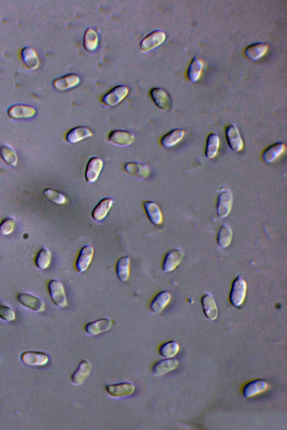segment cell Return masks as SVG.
I'll return each instance as SVG.
<instances>
[{
	"instance_id": "6da1fadb",
	"label": "cell",
	"mask_w": 287,
	"mask_h": 430,
	"mask_svg": "<svg viewBox=\"0 0 287 430\" xmlns=\"http://www.w3.org/2000/svg\"><path fill=\"white\" fill-rule=\"evenodd\" d=\"M247 285L241 276H238L232 283L229 301L234 307H241L246 297Z\"/></svg>"
},
{
	"instance_id": "7a4b0ae2",
	"label": "cell",
	"mask_w": 287,
	"mask_h": 430,
	"mask_svg": "<svg viewBox=\"0 0 287 430\" xmlns=\"http://www.w3.org/2000/svg\"><path fill=\"white\" fill-rule=\"evenodd\" d=\"M48 288L51 299L56 306L65 308L67 306L65 288L60 281L55 279L51 280Z\"/></svg>"
},
{
	"instance_id": "3957f363",
	"label": "cell",
	"mask_w": 287,
	"mask_h": 430,
	"mask_svg": "<svg viewBox=\"0 0 287 430\" xmlns=\"http://www.w3.org/2000/svg\"><path fill=\"white\" fill-rule=\"evenodd\" d=\"M129 92V89L127 87L117 86L106 94L102 97V101L107 106H115L128 96Z\"/></svg>"
},
{
	"instance_id": "277c9868",
	"label": "cell",
	"mask_w": 287,
	"mask_h": 430,
	"mask_svg": "<svg viewBox=\"0 0 287 430\" xmlns=\"http://www.w3.org/2000/svg\"><path fill=\"white\" fill-rule=\"evenodd\" d=\"M233 203V196L230 191L222 190L219 194L217 201V214L219 218H226L230 213Z\"/></svg>"
},
{
	"instance_id": "5b68a950",
	"label": "cell",
	"mask_w": 287,
	"mask_h": 430,
	"mask_svg": "<svg viewBox=\"0 0 287 430\" xmlns=\"http://www.w3.org/2000/svg\"><path fill=\"white\" fill-rule=\"evenodd\" d=\"M92 370V365L87 359L82 360L76 369L71 376L72 383L76 386L81 385L90 376Z\"/></svg>"
},
{
	"instance_id": "8992f818",
	"label": "cell",
	"mask_w": 287,
	"mask_h": 430,
	"mask_svg": "<svg viewBox=\"0 0 287 430\" xmlns=\"http://www.w3.org/2000/svg\"><path fill=\"white\" fill-rule=\"evenodd\" d=\"M166 38V34L161 30H155L144 38L140 44L141 51L147 52L162 44Z\"/></svg>"
},
{
	"instance_id": "52a82bcc",
	"label": "cell",
	"mask_w": 287,
	"mask_h": 430,
	"mask_svg": "<svg viewBox=\"0 0 287 430\" xmlns=\"http://www.w3.org/2000/svg\"><path fill=\"white\" fill-rule=\"evenodd\" d=\"M108 394L113 398H123L131 396L135 391V385L130 382H123L105 387Z\"/></svg>"
},
{
	"instance_id": "ba28073f",
	"label": "cell",
	"mask_w": 287,
	"mask_h": 430,
	"mask_svg": "<svg viewBox=\"0 0 287 430\" xmlns=\"http://www.w3.org/2000/svg\"><path fill=\"white\" fill-rule=\"evenodd\" d=\"M18 301L25 308L31 311L40 313L45 311V304L39 297L28 293H19Z\"/></svg>"
},
{
	"instance_id": "9c48e42d",
	"label": "cell",
	"mask_w": 287,
	"mask_h": 430,
	"mask_svg": "<svg viewBox=\"0 0 287 430\" xmlns=\"http://www.w3.org/2000/svg\"><path fill=\"white\" fill-rule=\"evenodd\" d=\"M35 113V109L33 107L25 104H15L8 110V116L14 119H29Z\"/></svg>"
},
{
	"instance_id": "30bf717a",
	"label": "cell",
	"mask_w": 287,
	"mask_h": 430,
	"mask_svg": "<svg viewBox=\"0 0 287 430\" xmlns=\"http://www.w3.org/2000/svg\"><path fill=\"white\" fill-rule=\"evenodd\" d=\"M95 250L91 245L83 246L76 262V269L80 274L85 272L92 261Z\"/></svg>"
},
{
	"instance_id": "8fae6325",
	"label": "cell",
	"mask_w": 287,
	"mask_h": 430,
	"mask_svg": "<svg viewBox=\"0 0 287 430\" xmlns=\"http://www.w3.org/2000/svg\"><path fill=\"white\" fill-rule=\"evenodd\" d=\"M109 143L119 146L127 147L131 145L135 140L134 136L125 130L113 131L108 136Z\"/></svg>"
},
{
	"instance_id": "7c38bea8",
	"label": "cell",
	"mask_w": 287,
	"mask_h": 430,
	"mask_svg": "<svg viewBox=\"0 0 287 430\" xmlns=\"http://www.w3.org/2000/svg\"><path fill=\"white\" fill-rule=\"evenodd\" d=\"M150 96L156 106L162 111H167L171 108V99L165 89L154 88L150 91Z\"/></svg>"
},
{
	"instance_id": "4fadbf2b",
	"label": "cell",
	"mask_w": 287,
	"mask_h": 430,
	"mask_svg": "<svg viewBox=\"0 0 287 430\" xmlns=\"http://www.w3.org/2000/svg\"><path fill=\"white\" fill-rule=\"evenodd\" d=\"M103 167V160L98 157H93L89 160L86 171V179L88 183H93L98 180Z\"/></svg>"
},
{
	"instance_id": "5bb4252c",
	"label": "cell",
	"mask_w": 287,
	"mask_h": 430,
	"mask_svg": "<svg viewBox=\"0 0 287 430\" xmlns=\"http://www.w3.org/2000/svg\"><path fill=\"white\" fill-rule=\"evenodd\" d=\"M184 257L182 251L179 249L171 250L165 256L162 269L165 272L174 271L181 263Z\"/></svg>"
},
{
	"instance_id": "9a60e30c",
	"label": "cell",
	"mask_w": 287,
	"mask_h": 430,
	"mask_svg": "<svg viewBox=\"0 0 287 430\" xmlns=\"http://www.w3.org/2000/svg\"><path fill=\"white\" fill-rule=\"evenodd\" d=\"M226 138L228 145L232 150L241 151L243 148V140L235 125H228L226 130Z\"/></svg>"
},
{
	"instance_id": "2e32d148",
	"label": "cell",
	"mask_w": 287,
	"mask_h": 430,
	"mask_svg": "<svg viewBox=\"0 0 287 430\" xmlns=\"http://www.w3.org/2000/svg\"><path fill=\"white\" fill-rule=\"evenodd\" d=\"M112 324L111 319L102 318L87 324L85 329L89 335H96L107 331L111 329Z\"/></svg>"
},
{
	"instance_id": "e0dca14e",
	"label": "cell",
	"mask_w": 287,
	"mask_h": 430,
	"mask_svg": "<svg viewBox=\"0 0 287 430\" xmlns=\"http://www.w3.org/2000/svg\"><path fill=\"white\" fill-rule=\"evenodd\" d=\"M21 360L29 366H44L48 363L49 358L46 354L36 351H27L21 356Z\"/></svg>"
},
{
	"instance_id": "ac0fdd59",
	"label": "cell",
	"mask_w": 287,
	"mask_h": 430,
	"mask_svg": "<svg viewBox=\"0 0 287 430\" xmlns=\"http://www.w3.org/2000/svg\"><path fill=\"white\" fill-rule=\"evenodd\" d=\"M143 206L151 223L155 225H160L163 223V214L157 203L153 201H144Z\"/></svg>"
},
{
	"instance_id": "d6986e66",
	"label": "cell",
	"mask_w": 287,
	"mask_h": 430,
	"mask_svg": "<svg viewBox=\"0 0 287 430\" xmlns=\"http://www.w3.org/2000/svg\"><path fill=\"white\" fill-rule=\"evenodd\" d=\"M179 365V361L175 359H166L155 363L152 367L153 375H163L175 370Z\"/></svg>"
},
{
	"instance_id": "ffe728a7",
	"label": "cell",
	"mask_w": 287,
	"mask_h": 430,
	"mask_svg": "<svg viewBox=\"0 0 287 430\" xmlns=\"http://www.w3.org/2000/svg\"><path fill=\"white\" fill-rule=\"evenodd\" d=\"M111 198H106L97 204L92 212V218L95 221L100 222L107 216L113 204Z\"/></svg>"
},
{
	"instance_id": "44dd1931",
	"label": "cell",
	"mask_w": 287,
	"mask_h": 430,
	"mask_svg": "<svg viewBox=\"0 0 287 430\" xmlns=\"http://www.w3.org/2000/svg\"><path fill=\"white\" fill-rule=\"evenodd\" d=\"M80 82V78L75 74H69L57 78L53 82L54 87L57 90L65 91L76 87Z\"/></svg>"
},
{
	"instance_id": "7402d4cb",
	"label": "cell",
	"mask_w": 287,
	"mask_h": 430,
	"mask_svg": "<svg viewBox=\"0 0 287 430\" xmlns=\"http://www.w3.org/2000/svg\"><path fill=\"white\" fill-rule=\"evenodd\" d=\"M92 131L87 127L79 126L70 130L66 134V140L70 144H76L87 138L92 137Z\"/></svg>"
},
{
	"instance_id": "603a6c76",
	"label": "cell",
	"mask_w": 287,
	"mask_h": 430,
	"mask_svg": "<svg viewBox=\"0 0 287 430\" xmlns=\"http://www.w3.org/2000/svg\"><path fill=\"white\" fill-rule=\"evenodd\" d=\"M285 146L283 143H276L270 145L263 152L262 160L265 163L270 164L282 155L285 151Z\"/></svg>"
},
{
	"instance_id": "cb8c5ba5",
	"label": "cell",
	"mask_w": 287,
	"mask_h": 430,
	"mask_svg": "<svg viewBox=\"0 0 287 430\" xmlns=\"http://www.w3.org/2000/svg\"><path fill=\"white\" fill-rule=\"evenodd\" d=\"M268 50V45L264 43H256L250 45L245 49L244 55L250 60L257 61L263 57L267 53Z\"/></svg>"
},
{
	"instance_id": "d4e9b609",
	"label": "cell",
	"mask_w": 287,
	"mask_h": 430,
	"mask_svg": "<svg viewBox=\"0 0 287 430\" xmlns=\"http://www.w3.org/2000/svg\"><path fill=\"white\" fill-rule=\"evenodd\" d=\"M268 387V384L265 380H254L244 387L243 395L245 398H251L265 392Z\"/></svg>"
},
{
	"instance_id": "484cf974",
	"label": "cell",
	"mask_w": 287,
	"mask_h": 430,
	"mask_svg": "<svg viewBox=\"0 0 287 430\" xmlns=\"http://www.w3.org/2000/svg\"><path fill=\"white\" fill-rule=\"evenodd\" d=\"M171 299V295L169 292L163 291L159 292L150 303L151 311L156 314L161 313L169 305Z\"/></svg>"
},
{
	"instance_id": "4316f807",
	"label": "cell",
	"mask_w": 287,
	"mask_h": 430,
	"mask_svg": "<svg viewBox=\"0 0 287 430\" xmlns=\"http://www.w3.org/2000/svg\"><path fill=\"white\" fill-rule=\"evenodd\" d=\"M124 169L128 174L140 178H147L150 173L148 165L136 162H128L124 165Z\"/></svg>"
},
{
	"instance_id": "83f0119b",
	"label": "cell",
	"mask_w": 287,
	"mask_h": 430,
	"mask_svg": "<svg viewBox=\"0 0 287 430\" xmlns=\"http://www.w3.org/2000/svg\"><path fill=\"white\" fill-rule=\"evenodd\" d=\"M203 312L206 317L213 321L217 318L218 311L216 302L210 293H206L201 300Z\"/></svg>"
},
{
	"instance_id": "f1b7e54d",
	"label": "cell",
	"mask_w": 287,
	"mask_h": 430,
	"mask_svg": "<svg viewBox=\"0 0 287 430\" xmlns=\"http://www.w3.org/2000/svg\"><path fill=\"white\" fill-rule=\"evenodd\" d=\"M185 132L181 129L172 130L166 134L160 140V144L164 148L168 149L178 144L183 139Z\"/></svg>"
},
{
	"instance_id": "f546056e",
	"label": "cell",
	"mask_w": 287,
	"mask_h": 430,
	"mask_svg": "<svg viewBox=\"0 0 287 430\" xmlns=\"http://www.w3.org/2000/svg\"><path fill=\"white\" fill-rule=\"evenodd\" d=\"M22 60L26 66L34 70L39 65V61L36 51L30 47H25L21 53Z\"/></svg>"
},
{
	"instance_id": "4dcf8cb0",
	"label": "cell",
	"mask_w": 287,
	"mask_h": 430,
	"mask_svg": "<svg viewBox=\"0 0 287 430\" xmlns=\"http://www.w3.org/2000/svg\"><path fill=\"white\" fill-rule=\"evenodd\" d=\"M203 67V62L195 57L192 60L187 70V77L192 82H196L199 79Z\"/></svg>"
},
{
	"instance_id": "1f68e13d",
	"label": "cell",
	"mask_w": 287,
	"mask_h": 430,
	"mask_svg": "<svg viewBox=\"0 0 287 430\" xmlns=\"http://www.w3.org/2000/svg\"><path fill=\"white\" fill-rule=\"evenodd\" d=\"M130 259L128 256L119 258L116 263V274L120 281H127L130 277Z\"/></svg>"
},
{
	"instance_id": "d6a6232c",
	"label": "cell",
	"mask_w": 287,
	"mask_h": 430,
	"mask_svg": "<svg viewBox=\"0 0 287 430\" xmlns=\"http://www.w3.org/2000/svg\"><path fill=\"white\" fill-rule=\"evenodd\" d=\"M220 146V139L216 134L208 136L206 150V156L208 159H213L218 154Z\"/></svg>"
},
{
	"instance_id": "836d02e7",
	"label": "cell",
	"mask_w": 287,
	"mask_h": 430,
	"mask_svg": "<svg viewBox=\"0 0 287 430\" xmlns=\"http://www.w3.org/2000/svg\"><path fill=\"white\" fill-rule=\"evenodd\" d=\"M0 156L5 163L9 166H15L18 163V159L16 152L9 145H3L0 146Z\"/></svg>"
},
{
	"instance_id": "e575fe53",
	"label": "cell",
	"mask_w": 287,
	"mask_h": 430,
	"mask_svg": "<svg viewBox=\"0 0 287 430\" xmlns=\"http://www.w3.org/2000/svg\"><path fill=\"white\" fill-rule=\"evenodd\" d=\"M52 254L50 250L47 248H42L36 254L35 263L39 270L48 269L51 264Z\"/></svg>"
},
{
	"instance_id": "d590c367",
	"label": "cell",
	"mask_w": 287,
	"mask_h": 430,
	"mask_svg": "<svg viewBox=\"0 0 287 430\" xmlns=\"http://www.w3.org/2000/svg\"><path fill=\"white\" fill-rule=\"evenodd\" d=\"M232 239V230L226 224L222 225L220 230H219L217 242L221 248H226L230 244Z\"/></svg>"
},
{
	"instance_id": "8d00e7d4",
	"label": "cell",
	"mask_w": 287,
	"mask_h": 430,
	"mask_svg": "<svg viewBox=\"0 0 287 430\" xmlns=\"http://www.w3.org/2000/svg\"><path fill=\"white\" fill-rule=\"evenodd\" d=\"M180 351V345L178 343L171 340L160 346L159 350L160 355L166 359L173 358Z\"/></svg>"
},
{
	"instance_id": "74e56055",
	"label": "cell",
	"mask_w": 287,
	"mask_h": 430,
	"mask_svg": "<svg viewBox=\"0 0 287 430\" xmlns=\"http://www.w3.org/2000/svg\"><path fill=\"white\" fill-rule=\"evenodd\" d=\"M98 43V36L96 31L88 28L85 33L84 36V46L88 51H95L97 47Z\"/></svg>"
},
{
	"instance_id": "f35d334b",
	"label": "cell",
	"mask_w": 287,
	"mask_h": 430,
	"mask_svg": "<svg viewBox=\"0 0 287 430\" xmlns=\"http://www.w3.org/2000/svg\"><path fill=\"white\" fill-rule=\"evenodd\" d=\"M44 196L50 201L57 204H64L67 200L66 197L58 191L54 189L47 188L43 191Z\"/></svg>"
},
{
	"instance_id": "ab89813d",
	"label": "cell",
	"mask_w": 287,
	"mask_h": 430,
	"mask_svg": "<svg viewBox=\"0 0 287 430\" xmlns=\"http://www.w3.org/2000/svg\"><path fill=\"white\" fill-rule=\"evenodd\" d=\"M15 227V221L12 218H7L0 224V235H7L11 234Z\"/></svg>"
},
{
	"instance_id": "60d3db41",
	"label": "cell",
	"mask_w": 287,
	"mask_h": 430,
	"mask_svg": "<svg viewBox=\"0 0 287 430\" xmlns=\"http://www.w3.org/2000/svg\"><path fill=\"white\" fill-rule=\"evenodd\" d=\"M0 318L5 321L11 322L15 319V313L10 307L0 306Z\"/></svg>"
}]
</instances>
